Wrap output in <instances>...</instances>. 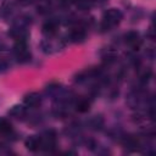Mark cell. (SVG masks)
Masks as SVG:
<instances>
[{"label": "cell", "instance_id": "30bf717a", "mask_svg": "<svg viewBox=\"0 0 156 156\" xmlns=\"http://www.w3.org/2000/svg\"><path fill=\"white\" fill-rule=\"evenodd\" d=\"M94 1L95 0H73L76 7L78 10H82V11H85V10L91 9L93 5H94Z\"/></svg>", "mask_w": 156, "mask_h": 156}, {"label": "cell", "instance_id": "277c9868", "mask_svg": "<svg viewBox=\"0 0 156 156\" xmlns=\"http://www.w3.org/2000/svg\"><path fill=\"white\" fill-rule=\"evenodd\" d=\"M40 143H41V149L40 150H45V151H50L55 147L56 145V138H55V133L52 130L46 132L44 135L40 136Z\"/></svg>", "mask_w": 156, "mask_h": 156}, {"label": "cell", "instance_id": "4fadbf2b", "mask_svg": "<svg viewBox=\"0 0 156 156\" xmlns=\"http://www.w3.org/2000/svg\"><path fill=\"white\" fill-rule=\"evenodd\" d=\"M24 112V108L22 107V106H20V105H16V106H13L10 111H9V113L10 115H12V116H16V117H18L20 115H22Z\"/></svg>", "mask_w": 156, "mask_h": 156}, {"label": "cell", "instance_id": "3957f363", "mask_svg": "<svg viewBox=\"0 0 156 156\" xmlns=\"http://www.w3.org/2000/svg\"><path fill=\"white\" fill-rule=\"evenodd\" d=\"M10 34L16 39V40H22L27 38L28 35V26L27 23H24L23 21H20L17 23H15L12 26V28L10 29Z\"/></svg>", "mask_w": 156, "mask_h": 156}, {"label": "cell", "instance_id": "9c48e42d", "mask_svg": "<svg viewBox=\"0 0 156 156\" xmlns=\"http://www.w3.org/2000/svg\"><path fill=\"white\" fill-rule=\"evenodd\" d=\"M69 38H71V40H72L73 43H82V41H84L85 38H87V33H85V30H84L83 28H74V29L71 32Z\"/></svg>", "mask_w": 156, "mask_h": 156}, {"label": "cell", "instance_id": "6da1fadb", "mask_svg": "<svg viewBox=\"0 0 156 156\" xmlns=\"http://www.w3.org/2000/svg\"><path fill=\"white\" fill-rule=\"evenodd\" d=\"M123 18V15L121 12V10L116 9V7H112V9H108L107 11L104 12L102 15V22H101V27L104 29H111L113 28L115 26H117Z\"/></svg>", "mask_w": 156, "mask_h": 156}, {"label": "cell", "instance_id": "7c38bea8", "mask_svg": "<svg viewBox=\"0 0 156 156\" xmlns=\"http://www.w3.org/2000/svg\"><path fill=\"white\" fill-rule=\"evenodd\" d=\"M76 108H77V111L78 112H87V111H89V108H90V102L88 101V100H85V99H80L78 102H77V105H76Z\"/></svg>", "mask_w": 156, "mask_h": 156}, {"label": "cell", "instance_id": "52a82bcc", "mask_svg": "<svg viewBox=\"0 0 156 156\" xmlns=\"http://www.w3.org/2000/svg\"><path fill=\"white\" fill-rule=\"evenodd\" d=\"M57 29H58V22L55 20H49L43 26V33L48 37H52L54 34H56Z\"/></svg>", "mask_w": 156, "mask_h": 156}, {"label": "cell", "instance_id": "7a4b0ae2", "mask_svg": "<svg viewBox=\"0 0 156 156\" xmlns=\"http://www.w3.org/2000/svg\"><path fill=\"white\" fill-rule=\"evenodd\" d=\"M13 54L18 62H27L30 60V52L27 45V41L24 39L17 40L13 46Z\"/></svg>", "mask_w": 156, "mask_h": 156}, {"label": "cell", "instance_id": "5bb4252c", "mask_svg": "<svg viewBox=\"0 0 156 156\" xmlns=\"http://www.w3.org/2000/svg\"><path fill=\"white\" fill-rule=\"evenodd\" d=\"M5 68H6V63L2 60H0V71H4Z\"/></svg>", "mask_w": 156, "mask_h": 156}, {"label": "cell", "instance_id": "9a60e30c", "mask_svg": "<svg viewBox=\"0 0 156 156\" xmlns=\"http://www.w3.org/2000/svg\"><path fill=\"white\" fill-rule=\"evenodd\" d=\"M21 4H23V5H26V4H29L30 2V0H18Z\"/></svg>", "mask_w": 156, "mask_h": 156}, {"label": "cell", "instance_id": "8fae6325", "mask_svg": "<svg viewBox=\"0 0 156 156\" xmlns=\"http://www.w3.org/2000/svg\"><path fill=\"white\" fill-rule=\"evenodd\" d=\"M12 132V124L6 118H0V134L7 135Z\"/></svg>", "mask_w": 156, "mask_h": 156}, {"label": "cell", "instance_id": "ba28073f", "mask_svg": "<svg viewBox=\"0 0 156 156\" xmlns=\"http://www.w3.org/2000/svg\"><path fill=\"white\" fill-rule=\"evenodd\" d=\"M26 147L29 151H38L41 149V143H40V136L37 135H30L29 138L26 139Z\"/></svg>", "mask_w": 156, "mask_h": 156}, {"label": "cell", "instance_id": "5b68a950", "mask_svg": "<svg viewBox=\"0 0 156 156\" xmlns=\"http://www.w3.org/2000/svg\"><path fill=\"white\" fill-rule=\"evenodd\" d=\"M124 41H126V44H127L129 48H132L133 50H138V49L140 48V45H141V38H140L139 33L135 32V30L128 32V33L124 35Z\"/></svg>", "mask_w": 156, "mask_h": 156}, {"label": "cell", "instance_id": "8992f818", "mask_svg": "<svg viewBox=\"0 0 156 156\" xmlns=\"http://www.w3.org/2000/svg\"><path fill=\"white\" fill-rule=\"evenodd\" d=\"M40 102H41V96L39 93H35V91L28 93L23 98V104L27 107H37L38 105H40Z\"/></svg>", "mask_w": 156, "mask_h": 156}]
</instances>
